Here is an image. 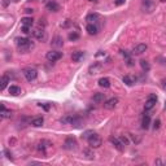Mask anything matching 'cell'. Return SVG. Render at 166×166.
I'll use <instances>...</instances> for the list:
<instances>
[{
    "instance_id": "obj_9",
    "label": "cell",
    "mask_w": 166,
    "mask_h": 166,
    "mask_svg": "<svg viewBox=\"0 0 166 166\" xmlns=\"http://www.w3.org/2000/svg\"><path fill=\"white\" fill-rule=\"evenodd\" d=\"M33 35H34V38H36L38 40H40V42H46L47 40V34H46V31H44V30H35L33 33Z\"/></svg>"
},
{
    "instance_id": "obj_6",
    "label": "cell",
    "mask_w": 166,
    "mask_h": 166,
    "mask_svg": "<svg viewBox=\"0 0 166 166\" xmlns=\"http://www.w3.org/2000/svg\"><path fill=\"white\" fill-rule=\"evenodd\" d=\"M77 147V140L74 139L73 136H69V138H66L65 143H64V148L65 149H74V148Z\"/></svg>"
},
{
    "instance_id": "obj_3",
    "label": "cell",
    "mask_w": 166,
    "mask_h": 166,
    "mask_svg": "<svg viewBox=\"0 0 166 166\" xmlns=\"http://www.w3.org/2000/svg\"><path fill=\"white\" fill-rule=\"evenodd\" d=\"M87 140H88V144H90L92 148H99L101 145V143H103L101 138L97 135V134H95V132H93Z\"/></svg>"
},
{
    "instance_id": "obj_34",
    "label": "cell",
    "mask_w": 166,
    "mask_h": 166,
    "mask_svg": "<svg viewBox=\"0 0 166 166\" xmlns=\"http://www.w3.org/2000/svg\"><path fill=\"white\" fill-rule=\"evenodd\" d=\"M3 153L5 155V157L8 158V160H13V157H12V155L8 152V149H4V151H3Z\"/></svg>"
},
{
    "instance_id": "obj_10",
    "label": "cell",
    "mask_w": 166,
    "mask_h": 166,
    "mask_svg": "<svg viewBox=\"0 0 166 166\" xmlns=\"http://www.w3.org/2000/svg\"><path fill=\"white\" fill-rule=\"evenodd\" d=\"M86 30H87V33L90 34V35H96V34L99 33V27L96 24H88L87 27H86Z\"/></svg>"
},
{
    "instance_id": "obj_28",
    "label": "cell",
    "mask_w": 166,
    "mask_h": 166,
    "mask_svg": "<svg viewBox=\"0 0 166 166\" xmlns=\"http://www.w3.org/2000/svg\"><path fill=\"white\" fill-rule=\"evenodd\" d=\"M140 66H142V69H143L144 71H149V70H151L149 63H148V61H145V60H142V61H140Z\"/></svg>"
},
{
    "instance_id": "obj_41",
    "label": "cell",
    "mask_w": 166,
    "mask_h": 166,
    "mask_svg": "<svg viewBox=\"0 0 166 166\" xmlns=\"http://www.w3.org/2000/svg\"><path fill=\"white\" fill-rule=\"evenodd\" d=\"M162 86H163V88L166 90V81H163V82H162Z\"/></svg>"
},
{
    "instance_id": "obj_17",
    "label": "cell",
    "mask_w": 166,
    "mask_h": 166,
    "mask_svg": "<svg viewBox=\"0 0 166 166\" xmlns=\"http://www.w3.org/2000/svg\"><path fill=\"white\" fill-rule=\"evenodd\" d=\"M156 103H157L156 99H148L147 103H145V105H144V110H145V112H148V110L153 109V108H155V105H156Z\"/></svg>"
},
{
    "instance_id": "obj_15",
    "label": "cell",
    "mask_w": 166,
    "mask_h": 166,
    "mask_svg": "<svg viewBox=\"0 0 166 166\" xmlns=\"http://www.w3.org/2000/svg\"><path fill=\"white\" fill-rule=\"evenodd\" d=\"M44 123V118L43 117H35L31 120V126L34 127H42Z\"/></svg>"
},
{
    "instance_id": "obj_32",
    "label": "cell",
    "mask_w": 166,
    "mask_h": 166,
    "mask_svg": "<svg viewBox=\"0 0 166 166\" xmlns=\"http://www.w3.org/2000/svg\"><path fill=\"white\" fill-rule=\"evenodd\" d=\"M40 108H43L44 110H49V108H51V104H38Z\"/></svg>"
},
{
    "instance_id": "obj_13",
    "label": "cell",
    "mask_w": 166,
    "mask_h": 166,
    "mask_svg": "<svg viewBox=\"0 0 166 166\" xmlns=\"http://www.w3.org/2000/svg\"><path fill=\"white\" fill-rule=\"evenodd\" d=\"M9 82H11V79H9V77L7 75V74H4V75L1 77V81H0V90H1V91H4V90H5Z\"/></svg>"
},
{
    "instance_id": "obj_5",
    "label": "cell",
    "mask_w": 166,
    "mask_h": 166,
    "mask_svg": "<svg viewBox=\"0 0 166 166\" xmlns=\"http://www.w3.org/2000/svg\"><path fill=\"white\" fill-rule=\"evenodd\" d=\"M109 142L112 143L113 147H114L117 151H120V152H123V149H125V145L122 144V142L120 140V138H114V136H110V138H109Z\"/></svg>"
},
{
    "instance_id": "obj_27",
    "label": "cell",
    "mask_w": 166,
    "mask_h": 166,
    "mask_svg": "<svg viewBox=\"0 0 166 166\" xmlns=\"http://www.w3.org/2000/svg\"><path fill=\"white\" fill-rule=\"evenodd\" d=\"M122 81H123V83H125L126 86H132V85H134V79L131 78L130 75H125Z\"/></svg>"
},
{
    "instance_id": "obj_35",
    "label": "cell",
    "mask_w": 166,
    "mask_h": 166,
    "mask_svg": "<svg viewBox=\"0 0 166 166\" xmlns=\"http://www.w3.org/2000/svg\"><path fill=\"white\" fill-rule=\"evenodd\" d=\"M121 53H122V56L126 58V60H128V58H131V57H130V53H128L127 51H121Z\"/></svg>"
},
{
    "instance_id": "obj_39",
    "label": "cell",
    "mask_w": 166,
    "mask_h": 166,
    "mask_svg": "<svg viewBox=\"0 0 166 166\" xmlns=\"http://www.w3.org/2000/svg\"><path fill=\"white\" fill-rule=\"evenodd\" d=\"M148 99H156V100H157V95H156V93H151V95L148 96Z\"/></svg>"
},
{
    "instance_id": "obj_38",
    "label": "cell",
    "mask_w": 166,
    "mask_h": 166,
    "mask_svg": "<svg viewBox=\"0 0 166 166\" xmlns=\"http://www.w3.org/2000/svg\"><path fill=\"white\" fill-rule=\"evenodd\" d=\"M33 12H34V9H30V8L25 9V13H27V14H33Z\"/></svg>"
},
{
    "instance_id": "obj_37",
    "label": "cell",
    "mask_w": 166,
    "mask_h": 166,
    "mask_svg": "<svg viewBox=\"0 0 166 166\" xmlns=\"http://www.w3.org/2000/svg\"><path fill=\"white\" fill-rule=\"evenodd\" d=\"M160 125H161V121H160V120H156V121H155V125H153L155 130H158V128H160Z\"/></svg>"
},
{
    "instance_id": "obj_23",
    "label": "cell",
    "mask_w": 166,
    "mask_h": 166,
    "mask_svg": "<svg viewBox=\"0 0 166 166\" xmlns=\"http://www.w3.org/2000/svg\"><path fill=\"white\" fill-rule=\"evenodd\" d=\"M8 91H9V93L11 95H13V96H18L19 93H21V88L18 87V86H11V87L8 88Z\"/></svg>"
},
{
    "instance_id": "obj_40",
    "label": "cell",
    "mask_w": 166,
    "mask_h": 166,
    "mask_svg": "<svg viewBox=\"0 0 166 166\" xmlns=\"http://www.w3.org/2000/svg\"><path fill=\"white\" fill-rule=\"evenodd\" d=\"M3 5H4V7L8 5V0H4V1H3Z\"/></svg>"
},
{
    "instance_id": "obj_2",
    "label": "cell",
    "mask_w": 166,
    "mask_h": 166,
    "mask_svg": "<svg viewBox=\"0 0 166 166\" xmlns=\"http://www.w3.org/2000/svg\"><path fill=\"white\" fill-rule=\"evenodd\" d=\"M22 74H24V77L26 78L27 82H33L38 78V71H36V69H34V68L24 69V70H22Z\"/></svg>"
},
{
    "instance_id": "obj_14",
    "label": "cell",
    "mask_w": 166,
    "mask_h": 166,
    "mask_svg": "<svg viewBox=\"0 0 166 166\" xmlns=\"http://www.w3.org/2000/svg\"><path fill=\"white\" fill-rule=\"evenodd\" d=\"M0 117L1 118H11L12 117V112L8 110V109H5L4 104H1V108H0Z\"/></svg>"
},
{
    "instance_id": "obj_19",
    "label": "cell",
    "mask_w": 166,
    "mask_h": 166,
    "mask_svg": "<svg viewBox=\"0 0 166 166\" xmlns=\"http://www.w3.org/2000/svg\"><path fill=\"white\" fill-rule=\"evenodd\" d=\"M92 100L93 103H103L104 100H105V93H101V92H96L95 95L92 96Z\"/></svg>"
},
{
    "instance_id": "obj_22",
    "label": "cell",
    "mask_w": 166,
    "mask_h": 166,
    "mask_svg": "<svg viewBox=\"0 0 166 166\" xmlns=\"http://www.w3.org/2000/svg\"><path fill=\"white\" fill-rule=\"evenodd\" d=\"M99 86L104 88H109L110 87V79L109 78H100L99 79Z\"/></svg>"
},
{
    "instance_id": "obj_29",
    "label": "cell",
    "mask_w": 166,
    "mask_h": 166,
    "mask_svg": "<svg viewBox=\"0 0 166 166\" xmlns=\"http://www.w3.org/2000/svg\"><path fill=\"white\" fill-rule=\"evenodd\" d=\"M79 39V34L78 33H70L69 34V40L74 42V40H78Z\"/></svg>"
},
{
    "instance_id": "obj_20",
    "label": "cell",
    "mask_w": 166,
    "mask_h": 166,
    "mask_svg": "<svg viewBox=\"0 0 166 166\" xmlns=\"http://www.w3.org/2000/svg\"><path fill=\"white\" fill-rule=\"evenodd\" d=\"M153 7H155V4H153L152 0H144V1H143V9H145L147 12H152Z\"/></svg>"
},
{
    "instance_id": "obj_25",
    "label": "cell",
    "mask_w": 166,
    "mask_h": 166,
    "mask_svg": "<svg viewBox=\"0 0 166 166\" xmlns=\"http://www.w3.org/2000/svg\"><path fill=\"white\" fill-rule=\"evenodd\" d=\"M100 69H101V64L100 63H93V65L90 66V74H96Z\"/></svg>"
},
{
    "instance_id": "obj_33",
    "label": "cell",
    "mask_w": 166,
    "mask_h": 166,
    "mask_svg": "<svg viewBox=\"0 0 166 166\" xmlns=\"http://www.w3.org/2000/svg\"><path fill=\"white\" fill-rule=\"evenodd\" d=\"M22 33H24V34H30L31 33L30 27H29V26H22Z\"/></svg>"
},
{
    "instance_id": "obj_11",
    "label": "cell",
    "mask_w": 166,
    "mask_h": 166,
    "mask_svg": "<svg viewBox=\"0 0 166 166\" xmlns=\"http://www.w3.org/2000/svg\"><path fill=\"white\" fill-rule=\"evenodd\" d=\"M83 57H85V52L83 51H75L71 54V60H73L74 63H79Z\"/></svg>"
},
{
    "instance_id": "obj_36",
    "label": "cell",
    "mask_w": 166,
    "mask_h": 166,
    "mask_svg": "<svg viewBox=\"0 0 166 166\" xmlns=\"http://www.w3.org/2000/svg\"><path fill=\"white\" fill-rule=\"evenodd\" d=\"M125 1H126V0H114V5H117V7L123 5V4H125Z\"/></svg>"
},
{
    "instance_id": "obj_31",
    "label": "cell",
    "mask_w": 166,
    "mask_h": 166,
    "mask_svg": "<svg viewBox=\"0 0 166 166\" xmlns=\"http://www.w3.org/2000/svg\"><path fill=\"white\" fill-rule=\"evenodd\" d=\"M120 140L122 142V144H123V145H128V139L126 138V136H121Z\"/></svg>"
},
{
    "instance_id": "obj_4",
    "label": "cell",
    "mask_w": 166,
    "mask_h": 166,
    "mask_svg": "<svg viewBox=\"0 0 166 166\" xmlns=\"http://www.w3.org/2000/svg\"><path fill=\"white\" fill-rule=\"evenodd\" d=\"M46 57L48 61L51 63H54V61H58L61 57H63V52H58V51H49L47 52Z\"/></svg>"
},
{
    "instance_id": "obj_7",
    "label": "cell",
    "mask_w": 166,
    "mask_h": 166,
    "mask_svg": "<svg viewBox=\"0 0 166 166\" xmlns=\"http://www.w3.org/2000/svg\"><path fill=\"white\" fill-rule=\"evenodd\" d=\"M147 44H144V43H140V44H136L135 47L132 48V53L134 54H142V53H144L145 51H147Z\"/></svg>"
},
{
    "instance_id": "obj_26",
    "label": "cell",
    "mask_w": 166,
    "mask_h": 166,
    "mask_svg": "<svg viewBox=\"0 0 166 166\" xmlns=\"http://www.w3.org/2000/svg\"><path fill=\"white\" fill-rule=\"evenodd\" d=\"M142 125H143V128H145V130L149 127V125H151V117H149V114H144L143 121H142Z\"/></svg>"
},
{
    "instance_id": "obj_30",
    "label": "cell",
    "mask_w": 166,
    "mask_h": 166,
    "mask_svg": "<svg viewBox=\"0 0 166 166\" xmlns=\"http://www.w3.org/2000/svg\"><path fill=\"white\" fill-rule=\"evenodd\" d=\"M92 134H93V130H87V131H85V132H83L82 138H83V139H88V138H90Z\"/></svg>"
},
{
    "instance_id": "obj_18",
    "label": "cell",
    "mask_w": 166,
    "mask_h": 166,
    "mask_svg": "<svg viewBox=\"0 0 166 166\" xmlns=\"http://www.w3.org/2000/svg\"><path fill=\"white\" fill-rule=\"evenodd\" d=\"M83 157L91 161L95 158V153H93V151L90 149V148H85V149H83Z\"/></svg>"
},
{
    "instance_id": "obj_21",
    "label": "cell",
    "mask_w": 166,
    "mask_h": 166,
    "mask_svg": "<svg viewBox=\"0 0 166 166\" xmlns=\"http://www.w3.org/2000/svg\"><path fill=\"white\" fill-rule=\"evenodd\" d=\"M86 19H87V21L90 22V24H96V22H97L99 19H100V16H99L97 13H90V14L87 16V18H86Z\"/></svg>"
},
{
    "instance_id": "obj_24",
    "label": "cell",
    "mask_w": 166,
    "mask_h": 166,
    "mask_svg": "<svg viewBox=\"0 0 166 166\" xmlns=\"http://www.w3.org/2000/svg\"><path fill=\"white\" fill-rule=\"evenodd\" d=\"M21 24H22V26L31 27V26H33V24H34V19L31 18V17H24V18L21 19Z\"/></svg>"
},
{
    "instance_id": "obj_1",
    "label": "cell",
    "mask_w": 166,
    "mask_h": 166,
    "mask_svg": "<svg viewBox=\"0 0 166 166\" xmlns=\"http://www.w3.org/2000/svg\"><path fill=\"white\" fill-rule=\"evenodd\" d=\"M16 44H17V48L21 53H27V52H30L31 49H34L35 44H34L33 40L27 38H17L16 39Z\"/></svg>"
},
{
    "instance_id": "obj_16",
    "label": "cell",
    "mask_w": 166,
    "mask_h": 166,
    "mask_svg": "<svg viewBox=\"0 0 166 166\" xmlns=\"http://www.w3.org/2000/svg\"><path fill=\"white\" fill-rule=\"evenodd\" d=\"M51 44H52V47H63L64 46V39L61 38V36H54L53 39H52V42H51Z\"/></svg>"
},
{
    "instance_id": "obj_42",
    "label": "cell",
    "mask_w": 166,
    "mask_h": 166,
    "mask_svg": "<svg viewBox=\"0 0 166 166\" xmlns=\"http://www.w3.org/2000/svg\"><path fill=\"white\" fill-rule=\"evenodd\" d=\"M88 1H93V3H97L99 0H88Z\"/></svg>"
},
{
    "instance_id": "obj_12",
    "label": "cell",
    "mask_w": 166,
    "mask_h": 166,
    "mask_svg": "<svg viewBox=\"0 0 166 166\" xmlns=\"http://www.w3.org/2000/svg\"><path fill=\"white\" fill-rule=\"evenodd\" d=\"M46 8L48 9L49 12H58V11H60V5H58V4L56 3V1H52V0L47 3Z\"/></svg>"
},
{
    "instance_id": "obj_8",
    "label": "cell",
    "mask_w": 166,
    "mask_h": 166,
    "mask_svg": "<svg viewBox=\"0 0 166 166\" xmlns=\"http://www.w3.org/2000/svg\"><path fill=\"white\" fill-rule=\"evenodd\" d=\"M117 104H118V99L112 97V99H109V100H106L105 103H104V108L105 109H114L116 106H117Z\"/></svg>"
}]
</instances>
